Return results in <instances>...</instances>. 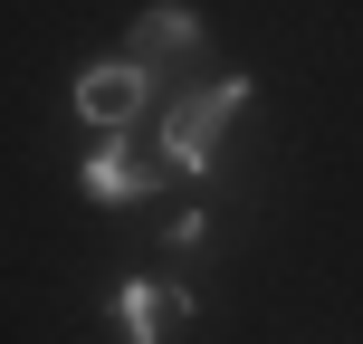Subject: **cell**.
Returning <instances> with one entry per match:
<instances>
[{"label":"cell","instance_id":"277c9868","mask_svg":"<svg viewBox=\"0 0 363 344\" xmlns=\"http://www.w3.org/2000/svg\"><path fill=\"white\" fill-rule=\"evenodd\" d=\"M115 57H125V67H172V57H201V10H182V0H163V10H144V19H134V29H125V48H115Z\"/></svg>","mask_w":363,"mask_h":344},{"label":"cell","instance_id":"7a4b0ae2","mask_svg":"<svg viewBox=\"0 0 363 344\" xmlns=\"http://www.w3.org/2000/svg\"><path fill=\"white\" fill-rule=\"evenodd\" d=\"M163 172H172V153H134L125 134H106V144L86 153V172H77V182H86V201H106V211H115V201L163 192Z\"/></svg>","mask_w":363,"mask_h":344},{"label":"cell","instance_id":"3957f363","mask_svg":"<svg viewBox=\"0 0 363 344\" xmlns=\"http://www.w3.org/2000/svg\"><path fill=\"white\" fill-rule=\"evenodd\" d=\"M144 96H153V77H144V67H125V57H106V67L77 77V115H86L96 134H125L134 115H144Z\"/></svg>","mask_w":363,"mask_h":344},{"label":"cell","instance_id":"6da1fadb","mask_svg":"<svg viewBox=\"0 0 363 344\" xmlns=\"http://www.w3.org/2000/svg\"><path fill=\"white\" fill-rule=\"evenodd\" d=\"M249 106V77H191V87L163 106V153H172V172H201L220 153V125Z\"/></svg>","mask_w":363,"mask_h":344},{"label":"cell","instance_id":"5b68a950","mask_svg":"<svg viewBox=\"0 0 363 344\" xmlns=\"http://www.w3.org/2000/svg\"><path fill=\"white\" fill-rule=\"evenodd\" d=\"M115 316H125V344H163L172 326H191V287H163V277H125V287H115Z\"/></svg>","mask_w":363,"mask_h":344}]
</instances>
